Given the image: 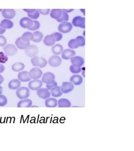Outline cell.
<instances>
[{
	"label": "cell",
	"instance_id": "6da1fadb",
	"mask_svg": "<svg viewBox=\"0 0 134 151\" xmlns=\"http://www.w3.org/2000/svg\"><path fill=\"white\" fill-rule=\"evenodd\" d=\"M31 62L35 67L44 68L47 65V61L46 58H44L43 57H39L37 56L33 57L31 60Z\"/></svg>",
	"mask_w": 134,
	"mask_h": 151
},
{
	"label": "cell",
	"instance_id": "7a4b0ae2",
	"mask_svg": "<svg viewBox=\"0 0 134 151\" xmlns=\"http://www.w3.org/2000/svg\"><path fill=\"white\" fill-rule=\"evenodd\" d=\"M30 91L28 87H20L17 88L16 91V95L20 99L28 98L30 96Z\"/></svg>",
	"mask_w": 134,
	"mask_h": 151
},
{
	"label": "cell",
	"instance_id": "3957f363",
	"mask_svg": "<svg viewBox=\"0 0 134 151\" xmlns=\"http://www.w3.org/2000/svg\"><path fill=\"white\" fill-rule=\"evenodd\" d=\"M3 51L6 56H13L15 55L18 52V49L14 44H6L3 47Z\"/></svg>",
	"mask_w": 134,
	"mask_h": 151
},
{
	"label": "cell",
	"instance_id": "277c9868",
	"mask_svg": "<svg viewBox=\"0 0 134 151\" xmlns=\"http://www.w3.org/2000/svg\"><path fill=\"white\" fill-rule=\"evenodd\" d=\"M73 29L72 24L69 23L68 22H61V24L58 26V30L61 33L66 34L71 32Z\"/></svg>",
	"mask_w": 134,
	"mask_h": 151
},
{
	"label": "cell",
	"instance_id": "5b68a950",
	"mask_svg": "<svg viewBox=\"0 0 134 151\" xmlns=\"http://www.w3.org/2000/svg\"><path fill=\"white\" fill-rule=\"evenodd\" d=\"M25 55L29 58H33L36 56L38 52V49L37 46L30 45L25 49Z\"/></svg>",
	"mask_w": 134,
	"mask_h": 151
},
{
	"label": "cell",
	"instance_id": "8992f818",
	"mask_svg": "<svg viewBox=\"0 0 134 151\" xmlns=\"http://www.w3.org/2000/svg\"><path fill=\"white\" fill-rule=\"evenodd\" d=\"M43 85V82L39 79H33L29 81V88L32 91H37L41 88Z\"/></svg>",
	"mask_w": 134,
	"mask_h": 151
},
{
	"label": "cell",
	"instance_id": "52a82bcc",
	"mask_svg": "<svg viewBox=\"0 0 134 151\" xmlns=\"http://www.w3.org/2000/svg\"><path fill=\"white\" fill-rule=\"evenodd\" d=\"M72 25L77 27H80L81 29H85V18L81 16L75 17L73 19Z\"/></svg>",
	"mask_w": 134,
	"mask_h": 151
},
{
	"label": "cell",
	"instance_id": "ba28073f",
	"mask_svg": "<svg viewBox=\"0 0 134 151\" xmlns=\"http://www.w3.org/2000/svg\"><path fill=\"white\" fill-rule=\"evenodd\" d=\"M29 75L31 79H39L42 76L43 72L39 67H34L30 70Z\"/></svg>",
	"mask_w": 134,
	"mask_h": 151
},
{
	"label": "cell",
	"instance_id": "9c48e42d",
	"mask_svg": "<svg viewBox=\"0 0 134 151\" xmlns=\"http://www.w3.org/2000/svg\"><path fill=\"white\" fill-rule=\"evenodd\" d=\"M48 64L52 67H58L62 63V60L61 58L57 55H53L51 56L48 59Z\"/></svg>",
	"mask_w": 134,
	"mask_h": 151
},
{
	"label": "cell",
	"instance_id": "30bf717a",
	"mask_svg": "<svg viewBox=\"0 0 134 151\" xmlns=\"http://www.w3.org/2000/svg\"><path fill=\"white\" fill-rule=\"evenodd\" d=\"M55 75L51 72H46L42 75V82L46 84H50L55 81Z\"/></svg>",
	"mask_w": 134,
	"mask_h": 151
},
{
	"label": "cell",
	"instance_id": "8fae6325",
	"mask_svg": "<svg viewBox=\"0 0 134 151\" xmlns=\"http://www.w3.org/2000/svg\"><path fill=\"white\" fill-rule=\"evenodd\" d=\"M61 88L62 92L64 94H68L74 90V84L71 82H63Z\"/></svg>",
	"mask_w": 134,
	"mask_h": 151
},
{
	"label": "cell",
	"instance_id": "7c38bea8",
	"mask_svg": "<svg viewBox=\"0 0 134 151\" xmlns=\"http://www.w3.org/2000/svg\"><path fill=\"white\" fill-rule=\"evenodd\" d=\"M71 62L72 65L76 66V67H82L84 63V60L83 58L81 56H73L71 58Z\"/></svg>",
	"mask_w": 134,
	"mask_h": 151
},
{
	"label": "cell",
	"instance_id": "4fadbf2b",
	"mask_svg": "<svg viewBox=\"0 0 134 151\" xmlns=\"http://www.w3.org/2000/svg\"><path fill=\"white\" fill-rule=\"evenodd\" d=\"M37 94L40 98L46 99L51 96V92L46 88H41L37 91Z\"/></svg>",
	"mask_w": 134,
	"mask_h": 151
},
{
	"label": "cell",
	"instance_id": "5bb4252c",
	"mask_svg": "<svg viewBox=\"0 0 134 151\" xmlns=\"http://www.w3.org/2000/svg\"><path fill=\"white\" fill-rule=\"evenodd\" d=\"M16 15V12L13 9H4L2 10V16L6 19L11 20Z\"/></svg>",
	"mask_w": 134,
	"mask_h": 151
},
{
	"label": "cell",
	"instance_id": "9a60e30c",
	"mask_svg": "<svg viewBox=\"0 0 134 151\" xmlns=\"http://www.w3.org/2000/svg\"><path fill=\"white\" fill-rule=\"evenodd\" d=\"M33 24V20L29 17H24L20 21V25L22 28L29 29L32 27Z\"/></svg>",
	"mask_w": 134,
	"mask_h": 151
},
{
	"label": "cell",
	"instance_id": "2e32d148",
	"mask_svg": "<svg viewBox=\"0 0 134 151\" xmlns=\"http://www.w3.org/2000/svg\"><path fill=\"white\" fill-rule=\"evenodd\" d=\"M43 41V44L46 46H52L54 45L56 42V37L54 35H53V34H52L51 35H46V36L44 37V39Z\"/></svg>",
	"mask_w": 134,
	"mask_h": 151
},
{
	"label": "cell",
	"instance_id": "e0dca14e",
	"mask_svg": "<svg viewBox=\"0 0 134 151\" xmlns=\"http://www.w3.org/2000/svg\"><path fill=\"white\" fill-rule=\"evenodd\" d=\"M76 55V52L71 49H66L62 52V58L68 60Z\"/></svg>",
	"mask_w": 134,
	"mask_h": 151
},
{
	"label": "cell",
	"instance_id": "ac0fdd59",
	"mask_svg": "<svg viewBox=\"0 0 134 151\" xmlns=\"http://www.w3.org/2000/svg\"><path fill=\"white\" fill-rule=\"evenodd\" d=\"M32 101L28 98L21 99L17 104L18 108H30L32 106Z\"/></svg>",
	"mask_w": 134,
	"mask_h": 151
},
{
	"label": "cell",
	"instance_id": "d6986e66",
	"mask_svg": "<svg viewBox=\"0 0 134 151\" xmlns=\"http://www.w3.org/2000/svg\"><path fill=\"white\" fill-rule=\"evenodd\" d=\"M18 78H19L20 82H29L31 81V78L29 77V72H26V71H22L20 72L19 75H18Z\"/></svg>",
	"mask_w": 134,
	"mask_h": 151
},
{
	"label": "cell",
	"instance_id": "ffe728a7",
	"mask_svg": "<svg viewBox=\"0 0 134 151\" xmlns=\"http://www.w3.org/2000/svg\"><path fill=\"white\" fill-rule=\"evenodd\" d=\"M45 105L47 108H56L57 106V101L54 97H48L46 99Z\"/></svg>",
	"mask_w": 134,
	"mask_h": 151
},
{
	"label": "cell",
	"instance_id": "44dd1931",
	"mask_svg": "<svg viewBox=\"0 0 134 151\" xmlns=\"http://www.w3.org/2000/svg\"><path fill=\"white\" fill-rule=\"evenodd\" d=\"M83 81V77L80 76L79 75H73V76H71L70 78V82L73 83L75 86H79L80 84H81Z\"/></svg>",
	"mask_w": 134,
	"mask_h": 151
},
{
	"label": "cell",
	"instance_id": "7402d4cb",
	"mask_svg": "<svg viewBox=\"0 0 134 151\" xmlns=\"http://www.w3.org/2000/svg\"><path fill=\"white\" fill-rule=\"evenodd\" d=\"M21 86V82L19 79H13L8 83V87L11 90H16Z\"/></svg>",
	"mask_w": 134,
	"mask_h": 151
},
{
	"label": "cell",
	"instance_id": "603a6c76",
	"mask_svg": "<svg viewBox=\"0 0 134 151\" xmlns=\"http://www.w3.org/2000/svg\"><path fill=\"white\" fill-rule=\"evenodd\" d=\"M0 25L5 29H10L14 26V24H13V22L10 20L4 19L3 20H1V23H0Z\"/></svg>",
	"mask_w": 134,
	"mask_h": 151
},
{
	"label": "cell",
	"instance_id": "cb8c5ba5",
	"mask_svg": "<svg viewBox=\"0 0 134 151\" xmlns=\"http://www.w3.org/2000/svg\"><path fill=\"white\" fill-rule=\"evenodd\" d=\"M15 45L20 50H25L30 45V42H25L22 41L21 37H19L16 40Z\"/></svg>",
	"mask_w": 134,
	"mask_h": 151
},
{
	"label": "cell",
	"instance_id": "d4e9b609",
	"mask_svg": "<svg viewBox=\"0 0 134 151\" xmlns=\"http://www.w3.org/2000/svg\"><path fill=\"white\" fill-rule=\"evenodd\" d=\"M63 94V92L61 91V88L60 86H56L53 88H52L51 90V94L53 97H58L59 96H61Z\"/></svg>",
	"mask_w": 134,
	"mask_h": 151
},
{
	"label": "cell",
	"instance_id": "484cf974",
	"mask_svg": "<svg viewBox=\"0 0 134 151\" xmlns=\"http://www.w3.org/2000/svg\"><path fill=\"white\" fill-rule=\"evenodd\" d=\"M58 107L59 108H70L71 106V103L69 100L67 99H61L57 101Z\"/></svg>",
	"mask_w": 134,
	"mask_h": 151
},
{
	"label": "cell",
	"instance_id": "4316f807",
	"mask_svg": "<svg viewBox=\"0 0 134 151\" xmlns=\"http://www.w3.org/2000/svg\"><path fill=\"white\" fill-rule=\"evenodd\" d=\"M52 52L54 55H59L61 54L62 52L63 51L64 49L63 47H62V45L59 44H54V45L52 46Z\"/></svg>",
	"mask_w": 134,
	"mask_h": 151
},
{
	"label": "cell",
	"instance_id": "83f0119b",
	"mask_svg": "<svg viewBox=\"0 0 134 151\" xmlns=\"http://www.w3.org/2000/svg\"><path fill=\"white\" fill-rule=\"evenodd\" d=\"M34 39V34L30 32H26L24 33L21 37V39L22 41L25 42H30V41H32Z\"/></svg>",
	"mask_w": 134,
	"mask_h": 151
},
{
	"label": "cell",
	"instance_id": "f1b7e54d",
	"mask_svg": "<svg viewBox=\"0 0 134 151\" xmlns=\"http://www.w3.org/2000/svg\"><path fill=\"white\" fill-rule=\"evenodd\" d=\"M68 46L70 49H71V50L76 49L79 46H81V44H80V42L79 41V39H78V37H76V39H71L68 42Z\"/></svg>",
	"mask_w": 134,
	"mask_h": 151
},
{
	"label": "cell",
	"instance_id": "f546056e",
	"mask_svg": "<svg viewBox=\"0 0 134 151\" xmlns=\"http://www.w3.org/2000/svg\"><path fill=\"white\" fill-rule=\"evenodd\" d=\"M62 13V10H61V9H53L50 13V15L52 19L57 20L61 17Z\"/></svg>",
	"mask_w": 134,
	"mask_h": 151
},
{
	"label": "cell",
	"instance_id": "4dcf8cb0",
	"mask_svg": "<svg viewBox=\"0 0 134 151\" xmlns=\"http://www.w3.org/2000/svg\"><path fill=\"white\" fill-rule=\"evenodd\" d=\"M11 68L14 72H21L25 68V65L21 62H16L12 65Z\"/></svg>",
	"mask_w": 134,
	"mask_h": 151
},
{
	"label": "cell",
	"instance_id": "1f68e13d",
	"mask_svg": "<svg viewBox=\"0 0 134 151\" xmlns=\"http://www.w3.org/2000/svg\"><path fill=\"white\" fill-rule=\"evenodd\" d=\"M34 34V39L32 40V41L34 42H40L42 41L43 37V34L40 32V31H35Z\"/></svg>",
	"mask_w": 134,
	"mask_h": 151
},
{
	"label": "cell",
	"instance_id": "d6a6232c",
	"mask_svg": "<svg viewBox=\"0 0 134 151\" xmlns=\"http://www.w3.org/2000/svg\"><path fill=\"white\" fill-rule=\"evenodd\" d=\"M68 20H69V15L68 14V13H66V12L62 10L61 17L59 19H57V21L58 22H67Z\"/></svg>",
	"mask_w": 134,
	"mask_h": 151
},
{
	"label": "cell",
	"instance_id": "836d02e7",
	"mask_svg": "<svg viewBox=\"0 0 134 151\" xmlns=\"http://www.w3.org/2000/svg\"><path fill=\"white\" fill-rule=\"evenodd\" d=\"M41 27V24L37 20H33V24L30 28L29 29V30H37Z\"/></svg>",
	"mask_w": 134,
	"mask_h": 151
},
{
	"label": "cell",
	"instance_id": "e575fe53",
	"mask_svg": "<svg viewBox=\"0 0 134 151\" xmlns=\"http://www.w3.org/2000/svg\"><path fill=\"white\" fill-rule=\"evenodd\" d=\"M70 71L71 73H73L74 74H78L80 72H81L82 71V67H76V66L71 65L70 66Z\"/></svg>",
	"mask_w": 134,
	"mask_h": 151
},
{
	"label": "cell",
	"instance_id": "d590c367",
	"mask_svg": "<svg viewBox=\"0 0 134 151\" xmlns=\"http://www.w3.org/2000/svg\"><path fill=\"white\" fill-rule=\"evenodd\" d=\"M8 60V56L4 52H0V63H5Z\"/></svg>",
	"mask_w": 134,
	"mask_h": 151
},
{
	"label": "cell",
	"instance_id": "8d00e7d4",
	"mask_svg": "<svg viewBox=\"0 0 134 151\" xmlns=\"http://www.w3.org/2000/svg\"><path fill=\"white\" fill-rule=\"evenodd\" d=\"M29 17L32 20H37L40 16V13L38 11V10H35V12L33 13H30V14H28Z\"/></svg>",
	"mask_w": 134,
	"mask_h": 151
},
{
	"label": "cell",
	"instance_id": "74e56055",
	"mask_svg": "<svg viewBox=\"0 0 134 151\" xmlns=\"http://www.w3.org/2000/svg\"><path fill=\"white\" fill-rule=\"evenodd\" d=\"M8 103L7 97L2 94H0V106H4Z\"/></svg>",
	"mask_w": 134,
	"mask_h": 151
},
{
	"label": "cell",
	"instance_id": "f35d334b",
	"mask_svg": "<svg viewBox=\"0 0 134 151\" xmlns=\"http://www.w3.org/2000/svg\"><path fill=\"white\" fill-rule=\"evenodd\" d=\"M7 40L6 37L3 36V35H0V46L3 47L6 44Z\"/></svg>",
	"mask_w": 134,
	"mask_h": 151
},
{
	"label": "cell",
	"instance_id": "ab89813d",
	"mask_svg": "<svg viewBox=\"0 0 134 151\" xmlns=\"http://www.w3.org/2000/svg\"><path fill=\"white\" fill-rule=\"evenodd\" d=\"M50 10H49V9H38V10L39 13L43 15H48L50 13Z\"/></svg>",
	"mask_w": 134,
	"mask_h": 151
},
{
	"label": "cell",
	"instance_id": "60d3db41",
	"mask_svg": "<svg viewBox=\"0 0 134 151\" xmlns=\"http://www.w3.org/2000/svg\"><path fill=\"white\" fill-rule=\"evenodd\" d=\"M54 35L55 37H56V41H59L62 39V34L60 32H54V33H52Z\"/></svg>",
	"mask_w": 134,
	"mask_h": 151
},
{
	"label": "cell",
	"instance_id": "b9f144b4",
	"mask_svg": "<svg viewBox=\"0 0 134 151\" xmlns=\"http://www.w3.org/2000/svg\"><path fill=\"white\" fill-rule=\"evenodd\" d=\"M57 86V83L56 81H54L53 83H50V84H46L47 88L48 90H49V91H51L52 88H53V87Z\"/></svg>",
	"mask_w": 134,
	"mask_h": 151
},
{
	"label": "cell",
	"instance_id": "7bdbcfd3",
	"mask_svg": "<svg viewBox=\"0 0 134 151\" xmlns=\"http://www.w3.org/2000/svg\"><path fill=\"white\" fill-rule=\"evenodd\" d=\"M77 37L79 39L80 44H81V47H83L85 45V39L83 36H78Z\"/></svg>",
	"mask_w": 134,
	"mask_h": 151
},
{
	"label": "cell",
	"instance_id": "ee69618b",
	"mask_svg": "<svg viewBox=\"0 0 134 151\" xmlns=\"http://www.w3.org/2000/svg\"><path fill=\"white\" fill-rule=\"evenodd\" d=\"M24 12H26L28 14H30V13H33L34 12H35L36 9H24Z\"/></svg>",
	"mask_w": 134,
	"mask_h": 151
},
{
	"label": "cell",
	"instance_id": "f6af8a7d",
	"mask_svg": "<svg viewBox=\"0 0 134 151\" xmlns=\"http://www.w3.org/2000/svg\"><path fill=\"white\" fill-rule=\"evenodd\" d=\"M4 70H5V67H4V66L2 63H0V73H3Z\"/></svg>",
	"mask_w": 134,
	"mask_h": 151
},
{
	"label": "cell",
	"instance_id": "bcb514c9",
	"mask_svg": "<svg viewBox=\"0 0 134 151\" xmlns=\"http://www.w3.org/2000/svg\"><path fill=\"white\" fill-rule=\"evenodd\" d=\"M5 32H6V29H4L1 25H0V35L3 34L4 33H5Z\"/></svg>",
	"mask_w": 134,
	"mask_h": 151
},
{
	"label": "cell",
	"instance_id": "7dc6e473",
	"mask_svg": "<svg viewBox=\"0 0 134 151\" xmlns=\"http://www.w3.org/2000/svg\"><path fill=\"white\" fill-rule=\"evenodd\" d=\"M4 81V77L2 76V75L0 74V85Z\"/></svg>",
	"mask_w": 134,
	"mask_h": 151
},
{
	"label": "cell",
	"instance_id": "c3c4849f",
	"mask_svg": "<svg viewBox=\"0 0 134 151\" xmlns=\"http://www.w3.org/2000/svg\"><path fill=\"white\" fill-rule=\"evenodd\" d=\"M62 10L66 12V13H68V12H73L74 9H70V10H66V9H64V10Z\"/></svg>",
	"mask_w": 134,
	"mask_h": 151
},
{
	"label": "cell",
	"instance_id": "681fc988",
	"mask_svg": "<svg viewBox=\"0 0 134 151\" xmlns=\"http://www.w3.org/2000/svg\"><path fill=\"white\" fill-rule=\"evenodd\" d=\"M84 71H85V68L84 67H83V68H82V74H83V77H85V72H84Z\"/></svg>",
	"mask_w": 134,
	"mask_h": 151
},
{
	"label": "cell",
	"instance_id": "f907efd6",
	"mask_svg": "<svg viewBox=\"0 0 134 151\" xmlns=\"http://www.w3.org/2000/svg\"><path fill=\"white\" fill-rule=\"evenodd\" d=\"M3 88L1 86H0V94H2L3 93Z\"/></svg>",
	"mask_w": 134,
	"mask_h": 151
},
{
	"label": "cell",
	"instance_id": "816d5d0a",
	"mask_svg": "<svg viewBox=\"0 0 134 151\" xmlns=\"http://www.w3.org/2000/svg\"><path fill=\"white\" fill-rule=\"evenodd\" d=\"M3 10H1V9H0V12H2Z\"/></svg>",
	"mask_w": 134,
	"mask_h": 151
}]
</instances>
